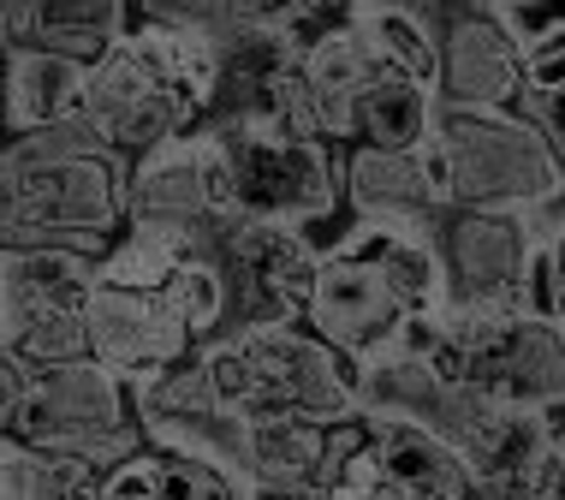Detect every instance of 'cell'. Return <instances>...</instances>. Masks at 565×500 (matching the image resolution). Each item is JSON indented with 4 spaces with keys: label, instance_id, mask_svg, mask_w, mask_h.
Instances as JSON below:
<instances>
[{
    "label": "cell",
    "instance_id": "6da1fadb",
    "mask_svg": "<svg viewBox=\"0 0 565 500\" xmlns=\"http://www.w3.org/2000/svg\"><path fill=\"white\" fill-rule=\"evenodd\" d=\"M452 310V280L440 256V221H393V215H345L322 245L303 322L363 363L393 345L411 322Z\"/></svg>",
    "mask_w": 565,
    "mask_h": 500
},
{
    "label": "cell",
    "instance_id": "7a4b0ae2",
    "mask_svg": "<svg viewBox=\"0 0 565 500\" xmlns=\"http://www.w3.org/2000/svg\"><path fill=\"white\" fill-rule=\"evenodd\" d=\"M196 352L215 370L221 400L244 417H316L345 423L363 417L358 363L340 345H328L310 322H263V328H226L203 340Z\"/></svg>",
    "mask_w": 565,
    "mask_h": 500
},
{
    "label": "cell",
    "instance_id": "3957f363",
    "mask_svg": "<svg viewBox=\"0 0 565 500\" xmlns=\"http://www.w3.org/2000/svg\"><path fill=\"white\" fill-rule=\"evenodd\" d=\"M131 221V156L102 149V156L72 161H7L0 167V238H49L89 256H108L114 238Z\"/></svg>",
    "mask_w": 565,
    "mask_h": 500
},
{
    "label": "cell",
    "instance_id": "277c9868",
    "mask_svg": "<svg viewBox=\"0 0 565 500\" xmlns=\"http://www.w3.org/2000/svg\"><path fill=\"white\" fill-rule=\"evenodd\" d=\"M435 363L500 405L559 412L565 405V322L547 305L465 310L452 305L435 328Z\"/></svg>",
    "mask_w": 565,
    "mask_h": 500
},
{
    "label": "cell",
    "instance_id": "5b68a950",
    "mask_svg": "<svg viewBox=\"0 0 565 500\" xmlns=\"http://www.w3.org/2000/svg\"><path fill=\"white\" fill-rule=\"evenodd\" d=\"M429 149L452 209H524L565 179V156L518 108H440Z\"/></svg>",
    "mask_w": 565,
    "mask_h": 500
},
{
    "label": "cell",
    "instance_id": "8992f818",
    "mask_svg": "<svg viewBox=\"0 0 565 500\" xmlns=\"http://www.w3.org/2000/svg\"><path fill=\"white\" fill-rule=\"evenodd\" d=\"M233 149L238 209L256 221L310 226L316 238H333L345 226V143L303 138L280 126H215Z\"/></svg>",
    "mask_w": 565,
    "mask_h": 500
},
{
    "label": "cell",
    "instance_id": "52a82bcc",
    "mask_svg": "<svg viewBox=\"0 0 565 500\" xmlns=\"http://www.w3.org/2000/svg\"><path fill=\"white\" fill-rule=\"evenodd\" d=\"M19 435L24 442H42V447L78 453L96 471L131 459V453L143 447L131 375H119L114 363H102L96 352L72 358V363H30Z\"/></svg>",
    "mask_w": 565,
    "mask_h": 500
},
{
    "label": "cell",
    "instance_id": "ba28073f",
    "mask_svg": "<svg viewBox=\"0 0 565 500\" xmlns=\"http://www.w3.org/2000/svg\"><path fill=\"white\" fill-rule=\"evenodd\" d=\"M238 215L244 209L233 185V149L209 119L131 161V221L196 226L209 238V251L221 256V238Z\"/></svg>",
    "mask_w": 565,
    "mask_h": 500
},
{
    "label": "cell",
    "instance_id": "9c48e42d",
    "mask_svg": "<svg viewBox=\"0 0 565 500\" xmlns=\"http://www.w3.org/2000/svg\"><path fill=\"white\" fill-rule=\"evenodd\" d=\"M440 256H447L452 305H542V238L524 209H447L440 215Z\"/></svg>",
    "mask_w": 565,
    "mask_h": 500
},
{
    "label": "cell",
    "instance_id": "30bf717a",
    "mask_svg": "<svg viewBox=\"0 0 565 500\" xmlns=\"http://www.w3.org/2000/svg\"><path fill=\"white\" fill-rule=\"evenodd\" d=\"M84 108L102 119L108 143L119 149V156H131V161L149 156V149L167 143V138H179V131H196L209 119V108L143 49L137 30H126V36L96 60Z\"/></svg>",
    "mask_w": 565,
    "mask_h": 500
},
{
    "label": "cell",
    "instance_id": "8fae6325",
    "mask_svg": "<svg viewBox=\"0 0 565 500\" xmlns=\"http://www.w3.org/2000/svg\"><path fill=\"white\" fill-rule=\"evenodd\" d=\"M322 245L328 238H316L310 226L238 215L221 238V263L226 280H233V322L226 328L303 322L316 268H322Z\"/></svg>",
    "mask_w": 565,
    "mask_h": 500
},
{
    "label": "cell",
    "instance_id": "7c38bea8",
    "mask_svg": "<svg viewBox=\"0 0 565 500\" xmlns=\"http://www.w3.org/2000/svg\"><path fill=\"white\" fill-rule=\"evenodd\" d=\"M477 489V465L465 447L447 442L440 429L399 412H363V442L345 453L340 477L328 494H470Z\"/></svg>",
    "mask_w": 565,
    "mask_h": 500
},
{
    "label": "cell",
    "instance_id": "4fadbf2b",
    "mask_svg": "<svg viewBox=\"0 0 565 500\" xmlns=\"http://www.w3.org/2000/svg\"><path fill=\"white\" fill-rule=\"evenodd\" d=\"M440 30V102L447 108H518L524 89V30L488 7H435Z\"/></svg>",
    "mask_w": 565,
    "mask_h": 500
},
{
    "label": "cell",
    "instance_id": "5bb4252c",
    "mask_svg": "<svg viewBox=\"0 0 565 500\" xmlns=\"http://www.w3.org/2000/svg\"><path fill=\"white\" fill-rule=\"evenodd\" d=\"M89 345H96L102 363H114L119 375L137 382V375L161 370V363L191 358L196 333L167 286L96 280V292H89Z\"/></svg>",
    "mask_w": 565,
    "mask_h": 500
},
{
    "label": "cell",
    "instance_id": "9a60e30c",
    "mask_svg": "<svg viewBox=\"0 0 565 500\" xmlns=\"http://www.w3.org/2000/svg\"><path fill=\"white\" fill-rule=\"evenodd\" d=\"M345 209L393 221H440L452 209L435 149H381L345 143Z\"/></svg>",
    "mask_w": 565,
    "mask_h": 500
},
{
    "label": "cell",
    "instance_id": "2e32d148",
    "mask_svg": "<svg viewBox=\"0 0 565 500\" xmlns=\"http://www.w3.org/2000/svg\"><path fill=\"white\" fill-rule=\"evenodd\" d=\"M298 72H303V89H310V102H316L322 131H328V138H340V143H351V114H358L363 89L387 72V60H381L370 30L345 12V19H333V24H322V30L303 36Z\"/></svg>",
    "mask_w": 565,
    "mask_h": 500
},
{
    "label": "cell",
    "instance_id": "e0dca14e",
    "mask_svg": "<svg viewBox=\"0 0 565 500\" xmlns=\"http://www.w3.org/2000/svg\"><path fill=\"white\" fill-rule=\"evenodd\" d=\"M89 60L42 49V42H7V138L66 119L89 102Z\"/></svg>",
    "mask_w": 565,
    "mask_h": 500
},
{
    "label": "cell",
    "instance_id": "ac0fdd59",
    "mask_svg": "<svg viewBox=\"0 0 565 500\" xmlns=\"http://www.w3.org/2000/svg\"><path fill=\"white\" fill-rule=\"evenodd\" d=\"M131 19V0H7V42H42L96 66Z\"/></svg>",
    "mask_w": 565,
    "mask_h": 500
},
{
    "label": "cell",
    "instance_id": "d6986e66",
    "mask_svg": "<svg viewBox=\"0 0 565 500\" xmlns=\"http://www.w3.org/2000/svg\"><path fill=\"white\" fill-rule=\"evenodd\" d=\"M221 494H244L238 477H226L209 459H191V453L156 447V442H143L131 459L108 465L96 489V500H221Z\"/></svg>",
    "mask_w": 565,
    "mask_h": 500
},
{
    "label": "cell",
    "instance_id": "ffe728a7",
    "mask_svg": "<svg viewBox=\"0 0 565 500\" xmlns=\"http://www.w3.org/2000/svg\"><path fill=\"white\" fill-rule=\"evenodd\" d=\"M440 89L411 78V72H381L363 89L358 114H351V143H381V149H429L440 131Z\"/></svg>",
    "mask_w": 565,
    "mask_h": 500
},
{
    "label": "cell",
    "instance_id": "44dd1931",
    "mask_svg": "<svg viewBox=\"0 0 565 500\" xmlns=\"http://www.w3.org/2000/svg\"><path fill=\"white\" fill-rule=\"evenodd\" d=\"M250 477L256 489H328L333 482V423L316 417H263L256 423V447H250Z\"/></svg>",
    "mask_w": 565,
    "mask_h": 500
},
{
    "label": "cell",
    "instance_id": "7402d4cb",
    "mask_svg": "<svg viewBox=\"0 0 565 500\" xmlns=\"http://www.w3.org/2000/svg\"><path fill=\"white\" fill-rule=\"evenodd\" d=\"M102 280V256L49 245V238H24L0 256V298H49V305H89Z\"/></svg>",
    "mask_w": 565,
    "mask_h": 500
},
{
    "label": "cell",
    "instance_id": "603a6c76",
    "mask_svg": "<svg viewBox=\"0 0 565 500\" xmlns=\"http://www.w3.org/2000/svg\"><path fill=\"white\" fill-rule=\"evenodd\" d=\"M102 471L66 447H42L24 435L0 442V500H96Z\"/></svg>",
    "mask_w": 565,
    "mask_h": 500
},
{
    "label": "cell",
    "instance_id": "cb8c5ba5",
    "mask_svg": "<svg viewBox=\"0 0 565 500\" xmlns=\"http://www.w3.org/2000/svg\"><path fill=\"white\" fill-rule=\"evenodd\" d=\"M0 340L24 363L89 358V305H49V298H0Z\"/></svg>",
    "mask_w": 565,
    "mask_h": 500
},
{
    "label": "cell",
    "instance_id": "d4e9b609",
    "mask_svg": "<svg viewBox=\"0 0 565 500\" xmlns=\"http://www.w3.org/2000/svg\"><path fill=\"white\" fill-rule=\"evenodd\" d=\"M209 251V238L196 226H173V221H126V233L114 238V251L102 256V280L119 286H167L173 268L185 256Z\"/></svg>",
    "mask_w": 565,
    "mask_h": 500
},
{
    "label": "cell",
    "instance_id": "484cf974",
    "mask_svg": "<svg viewBox=\"0 0 565 500\" xmlns=\"http://www.w3.org/2000/svg\"><path fill=\"white\" fill-rule=\"evenodd\" d=\"M363 30L375 36L381 60L393 72H411V78L435 84L440 89V30L435 12H351Z\"/></svg>",
    "mask_w": 565,
    "mask_h": 500
},
{
    "label": "cell",
    "instance_id": "4316f807",
    "mask_svg": "<svg viewBox=\"0 0 565 500\" xmlns=\"http://www.w3.org/2000/svg\"><path fill=\"white\" fill-rule=\"evenodd\" d=\"M102 149H114L102 119L78 108L66 119H49V126L24 131V138H7V161H72V156H102Z\"/></svg>",
    "mask_w": 565,
    "mask_h": 500
},
{
    "label": "cell",
    "instance_id": "83f0119b",
    "mask_svg": "<svg viewBox=\"0 0 565 500\" xmlns=\"http://www.w3.org/2000/svg\"><path fill=\"white\" fill-rule=\"evenodd\" d=\"M233 19H250V24H274V30H322L333 19H345V0H233Z\"/></svg>",
    "mask_w": 565,
    "mask_h": 500
},
{
    "label": "cell",
    "instance_id": "f1b7e54d",
    "mask_svg": "<svg viewBox=\"0 0 565 500\" xmlns=\"http://www.w3.org/2000/svg\"><path fill=\"white\" fill-rule=\"evenodd\" d=\"M131 24H173V30H221L233 0H131Z\"/></svg>",
    "mask_w": 565,
    "mask_h": 500
},
{
    "label": "cell",
    "instance_id": "f546056e",
    "mask_svg": "<svg viewBox=\"0 0 565 500\" xmlns=\"http://www.w3.org/2000/svg\"><path fill=\"white\" fill-rule=\"evenodd\" d=\"M518 114L536 119V126L547 131V143H554L559 156H565V84L547 89V96H518Z\"/></svg>",
    "mask_w": 565,
    "mask_h": 500
},
{
    "label": "cell",
    "instance_id": "4dcf8cb0",
    "mask_svg": "<svg viewBox=\"0 0 565 500\" xmlns=\"http://www.w3.org/2000/svg\"><path fill=\"white\" fill-rule=\"evenodd\" d=\"M542 305L565 322V233L542 251Z\"/></svg>",
    "mask_w": 565,
    "mask_h": 500
},
{
    "label": "cell",
    "instance_id": "1f68e13d",
    "mask_svg": "<svg viewBox=\"0 0 565 500\" xmlns=\"http://www.w3.org/2000/svg\"><path fill=\"white\" fill-rule=\"evenodd\" d=\"M440 0H345V12H435Z\"/></svg>",
    "mask_w": 565,
    "mask_h": 500
},
{
    "label": "cell",
    "instance_id": "d6a6232c",
    "mask_svg": "<svg viewBox=\"0 0 565 500\" xmlns=\"http://www.w3.org/2000/svg\"><path fill=\"white\" fill-rule=\"evenodd\" d=\"M458 7H488V12H507V19H530V12H547L554 0H458Z\"/></svg>",
    "mask_w": 565,
    "mask_h": 500
},
{
    "label": "cell",
    "instance_id": "836d02e7",
    "mask_svg": "<svg viewBox=\"0 0 565 500\" xmlns=\"http://www.w3.org/2000/svg\"><path fill=\"white\" fill-rule=\"evenodd\" d=\"M559 7H565V0H559Z\"/></svg>",
    "mask_w": 565,
    "mask_h": 500
}]
</instances>
